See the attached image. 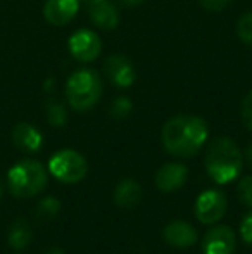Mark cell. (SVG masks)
Segmentation results:
<instances>
[{
  "label": "cell",
  "mask_w": 252,
  "mask_h": 254,
  "mask_svg": "<svg viewBox=\"0 0 252 254\" xmlns=\"http://www.w3.org/2000/svg\"><path fill=\"white\" fill-rule=\"evenodd\" d=\"M209 128L202 118L178 114L162 127L161 138L166 152L175 157H192L207 142Z\"/></svg>",
  "instance_id": "1"
},
{
  "label": "cell",
  "mask_w": 252,
  "mask_h": 254,
  "mask_svg": "<svg viewBox=\"0 0 252 254\" xmlns=\"http://www.w3.org/2000/svg\"><path fill=\"white\" fill-rule=\"evenodd\" d=\"M205 171L219 185L233 182L244 166L242 152L230 137H218L209 144L204 157Z\"/></svg>",
  "instance_id": "2"
},
{
  "label": "cell",
  "mask_w": 252,
  "mask_h": 254,
  "mask_svg": "<svg viewBox=\"0 0 252 254\" xmlns=\"http://www.w3.org/2000/svg\"><path fill=\"white\" fill-rule=\"evenodd\" d=\"M49 175L42 163L35 159H21L7 173V185L14 197L30 199L44 192Z\"/></svg>",
  "instance_id": "3"
},
{
  "label": "cell",
  "mask_w": 252,
  "mask_h": 254,
  "mask_svg": "<svg viewBox=\"0 0 252 254\" xmlns=\"http://www.w3.org/2000/svg\"><path fill=\"white\" fill-rule=\"evenodd\" d=\"M102 92L104 87L101 74L95 69H87V67L74 71L66 83L67 102L74 111L80 113L92 109L102 97Z\"/></svg>",
  "instance_id": "4"
},
{
  "label": "cell",
  "mask_w": 252,
  "mask_h": 254,
  "mask_svg": "<svg viewBox=\"0 0 252 254\" xmlns=\"http://www.w3.org/2000/svg\"><path fill=\"white\" fill-rule=\"evenodd\" d=\"M49 171L62 184H78L88 173V163L80 152L62 149L49 161Z\"/></svg>",
  "instance_id": "5"
},
{
  "label": "cell",
  "mask_w": 252,
  "mask_h": 254,
  "mask_svg": "<svg viewBox=\"0 0 252 254\" xmlns=\"http://www.w3.org/2000/svg\"><path fill=\"white\" fill-rule=\"evenodd\" d=\"M228 201L226 195L218 189H207L195 199V218L204 225H214L226 214Z\"/></svg>",
  "instance_id": "6"
},
{
  "label": "cell",
  "mask_w": 252,
  "mask_h": 254,
  "mask_svg": "<svg viewBox=\"0 0 252 254\" xmlns=\"http://www.w3.org/2000/svg\"><path fill=\"white\" fill-rule=\"evenodd\" d=\"M69 52L81 63H92L102 52V40L92 30H78L69 37Z\"/></svg>",
  "instance_id": "7"
},
{
  "label": "cell",
  "mask_w": 252,
  "mask_h": 254,
  "mask_svg": "<svg viewBox=\"0 0 252 254\" xmlns=\"http://www.w3.org/2000/svg\"><path fill=\"white\" fill-rule=\"evenodd\" d=\"M104 73L112 85L119 88H128L135 81V69L131 61L125 54H112L105 59Z\"/></svg>",
  "instance_id": "8"
},
{
  "label": "cell",
  "mask_w": 252,
  "mask_h": 254,
  "mask_svg": "<svg viewBox=\"0 0 252 254\" xmlns=\"http://www.w3.org/2000/svg\"><path fill=\"white\" fill-rule=\"evenodd\" d=\"M235 248L237 235L226 225L211 228L202 241V253L204 254H233Z\"/></svg>",
  "instance_id": "9"
},
{
  "label": "cell",
  "mask_w": 252,
  "mask_h": 254,
  "mask_svg": "<svg viewBox=\"0 0 252 254\" xmlns=\"http://www.w3.org/2000/svg\"><path fill=\"white\" fill-rule=\"evenodd\" d=\"M189 178V168L182 163H166L155 173V187L164 194L176 192L185 185Z\"/></svg>",
  "instance_id": "10"
},
{
  "label": "cell",
  "mask_w": 252,
  "mask_h": 254,
  "mask_svg": "<svg viewBox=\"0 0 252 254\" xmlns=\"http://www.w3.org/2000/svg\"><path fill=\"white\" fill-rule=\"evenodd\" d=\"M162 237L168 242L169 246L178 249H185V248H192V246L197 244V230L195 227H192L190 223L182 220L171 221L164 227L162 230Z\"/></svg>",
  "instance_id": "11"
},
{
  "label": "cell",
  "mask_w": 252,
  "mask_h": 254,
  "mask_svg": "<svg viewBox=\"0 0 252 254\" xmlns=\"http://www.w3.org/2000/svg\"><path fill=\"white\" fill-rule=\"evenodd\" d=\"M80 9V0H47L44 17L54 26H64L74 19Z\"/></svg>",
  "instance_id": "12"
},
{
  "label": "cell",
  "mask_w": 252,
  "mask_h": 254,
  "mask_svg": "<svg viewBox=\"0 0 252 254\" xmlns=\"http://www.w3.org/2000/svg\"><path fill=\"white\" fill-rule=\"evenodd\" d=\"M12 142L19 151L38 152L44 144L42 133L30 123H17L12 130Z\"/></svg>",
  "instance_id": "13"
},
{
  "label": "cell",
  "mask_w": 252,
  "mask_h": 254,
  "mask_svg": "<svg viewBox=\"0 0 252 254\" xmlns=\"http://www.w3.org/2000/svg\"><path fill=\"white\" fill-rule=\"evenodd\" d=\"M90 17L92 23L97 28L105 31H111L118 26L119 23V12L116 9L114 3L107 2V0H101V2L90 3Z\"/></svg>",
  "instance_id": "14"
},
{
  "label": "cell",
  "mask_w": 252,
  "mask_h": 254,
  "mask_svg": "<svg viewBox=\"0 0 252 254\" xmlns=\"http://www.w3.org/2000/svg\"><path fill=\"white\" fill-rule=\"evenodd\" d=\"M142 201V187L131 178L119 182L114 189V202L123 209H131Z\"/></svg>",
  "instance_id": "15"
},
{
  "label": "cell",
  "mask_w": 252,
  "mask_h": 254,
  "mask_svg": "<svg viewBox=\"0 0 252 254\" xmlns=\"http://www.w3.org/2000/svg\"><path fill=\"white\" fill-rule=\"evenodd\" d=\"M31 239H33L31 228L24 220H16L10 225L7 241L12 249H24L31 242Z\"/></svg>",
  "instance_id": "16"
},
{
  "label": "cell",
  "mask_w": 252,
  "mask_h": 254,
  "mask_svg": "<svg viewBox=\"0 0 252 254\" xmlns=\"http://www.w3.org/2000/svg\"><path fill=\"white\" fill-rule=\"evenodd\" d=\"M45 114H47V120L52 127H64L67 121V114L64 106L55 101H49L45 104Z\"/></svg>",
  "instance_id": "17"
},
{
  "label": "cell",
  "mask_w": 252,
  "mask_h": 254,
  "mask_svg": "<svg viewBox=\"0 0 252 254\" xmlns=\"http://www.w3.org/2000/svg\"><path fill=\"white\" fill-rule=\"evenodd\" d=\"M59 211H61V201H59L57 197H54V195H49V197L42 199L37 206L38 216L49 218V220H52V218L57 216Z\"/></svg>",
  "instance_id": "18"
},
{
  "label": "cell",
  "mask_w": 252,
  "mask_h": 254,
  "mask_svg": "<svg viewBox=\"0 0 252 254\" xmlns=\"http://www.w3.org/2000/svg\"><path fill=\"white\" fill-rule=\"evenodd\" d=\"M237 35H239L244 44L252 47V10L246 12L239 19V23H237Z\"/></svg>",
  "instance_id": "19"
},
{
  "label": "cell",
  "mask_w": 252,
  "mask_h": 254,
  "mask_svg": "<svg viewBox=\"0 0 252 254\" xmlns=\"http://www.w3.org/2000/svg\"><path fill=\"white\" fill-rule=\"evenodd\" d=\"M237 197L244 206L252 209V175L240 178L239 185H237Z\"/></svg>",
  "instance_id": "20"
},
{
  "label": "cell",
  "mask_w": 252,
  "mask_h": 254,
  "mask_svg": "<svg viewBox=\"0 0 252 254\" xmlns=\"http://www.w3.org/2000/svg\"><path fill=\"white\" fill-rule=\"evenodd\" d=\"M131 113V101L128 97H118L111 104V116L123 120Z\"/></svg>",
  "instance_id": "21"
},
{
  "label": "cell",
  "mask_w": 252,
  "mask_h": 254,
  "mask_svg": "<svg viewBox=\"0 0 252 254\" xmlns=\"http://www.w3.org/2000/svg\"><path fill=\"white\" fill-rule=\"evenodd\" d=\"M240 237L247 246L252 248V211H249L240 221Z\"/></svg>",
  "instance_id": "22"
},
{
  "label": "cell",
  "mask_w": 252,
  "mask_h": 254,
  "mask_svg": "<svg viewBox=\"0 0 252 254\" xmlns=\"http://www.w3.org/2000/svg\"><path fill=\"white\" fill-rule=\"evenodd\" d=\"M240 114H242L244 125H246V127L252 131V90L246 95V97H244Z\"/></svg>",
  "instance_id": "23"
},
{
  "label": "cell",
  "mask_w": 252,
  "mask_h": 254,
  "mask_svg": "<svg viewBox=\"0 0 252 254\" xmlns=\"http://www.w3.org/2000/svg\"><path fill=\"white\" fill-rule=\"evenodd\" d=\"M232 0H201V5L204 7L205 10H211V12H218V10H223Z\"/></svg>",
  "instance_id": "24"
},
{
  "label": "cell",
  "mask_w": 252,
  "mask_h": 254,
  "mask_svg": "<svg viewBox=\"0 0 252 254\" xmlns=\"http://www.w3.org/2000/svg\"><path fill=\"white\" fill-rule=\"evenodd\" d=\"M118 2L125 7H135V5H138V3L144 2V0H118Z\"/></svg>",
  "instance_id": "25"
},
{
  "label": "cell",
  "mask_w": 252,
  "mask_h": 254,
  "mask_svg": "<svg viewBox=\"0 0 252 254\" xmlns=\"http://www.w3.org/2000/svg\"><path fill=\"white\" fill-rule=\"evenodd\" d=\"M247 161H249V164H251V168H252V142L249 145H247Z\"/></svg>",
  "instance_id": "26"
},
{
  "label": "cell",
  "mask_w": 252,
  "mask_h": 254,
  "mask_svg": "<svg viewBox=\"0 0 252 254\" xmlns=\"http://www.w3.org/2000/svg\"><path fill=\"white\" fill-rule=\"evenodd\" d=\"M44 254H66L62 251V249H57V248H52V249H49V251H45Z\"/></svg>",
  "instance_id": "27"
},
{
  "label": "cell",
  "mask_w": 252,
  "mask_h": 254,
  "mask_svg": "<svg viewBox=\"0 0 252 254\" xmlns=\"http://www.w3.org/2000/svg\"><path fill=\"white\" fill-rule=\"evenodd\" d=\"M81 2H87L88 5H90V3H95V2H101V0H81Z\"/></svg>",
  "instance_id": "28"
},
{
  "label": "cell",
  "mask_w": 252,
  "mask_h": 254,
  "mask_svg": "<svg viewBox=\"0 0 252 254\" xmlns=\"http://www.w3.org/2000/svg\"><path fill=\"white\" fill-rule=\"evenodd\" d=\"M2 192H3L2 190V184H0V197H2Z\"/></svg>",
  "instance_id": "29"
}]
</instances>
